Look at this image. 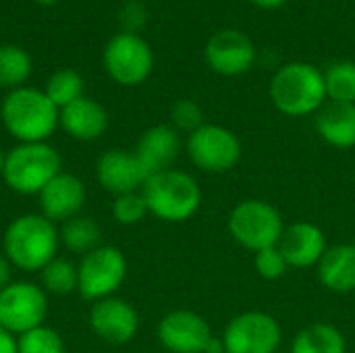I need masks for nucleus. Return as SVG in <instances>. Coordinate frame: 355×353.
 Masks as SVG:
<instances>
[{
	"mask_svg": "<svg viewBox=\"0 0 355 353\" xmlns=\"http://www.w3.org/2000/svg\"><path fill=\"white\" fill-rule=\"evenodd\" d=\"M60 250L58 225L40 212H27L8 223L2 235V254L12 268L23 273H40Z\"/></svg>",
	"mask_w": 355,
	"mask_h": 353,
	"instance_id": "obj_1",
	"label": "nucleus"
},
{
	"mask_svg": "<svg viewBox=\"0 0 355 353\" xmlns=\"http://www.w3.org/2000/svg\"><path fill=\"white\" fill-rule=\"evenodd\" d=\"M60 110L46 92L35 87H17L8 92L0 106V119L10 137L19 144H42L58 129Z\"/></svg>",
	"mask_w": 355,
	"mask_h": 353,
	"instance_id": "obj_2",
	"label": "nucleus"
},
{
	"mask_svg": "<svg viewBox=\"0 0 355 353\" xmlns=\"http://www.w3.org/2000/svg\"><path fill=\"white\" fill-rule=\"evenodd\" d=\"M270 100L287 117L316 114L327 104L324 73L304 60L285 62L270 79Z\"/></svg>",
	"mask_w": 355,
	"mask_h": 353,
	"instance_id": "obj_3",
	"label": "nucleus"
},
{
	"mask_svg": "<svg viewBox=\"0 0 355 353\" xmlns=\"http://www.w3.org/2000/svg\"><path fill=\"white\" fill-rule=\"evenodd\" d=\"M150 214L164 223L189 221L202 204V189L198 181L179 169H168L150 175L141 187Z\"/></svg>",
	"mask_w": 355,
	"mask_h": 353,
	"instance_id": "obj_4",
	"label": "nucleus"
},
{
	"mask_svg": "<svg viewBox=\"0 0 355 353\" xmlns=\"http://www.w3.org/2000/svg\"><path fill=\"white\" fill-rule=\"evenodd\" d=\"M60 171L62 158L48 141L17 144L6 152L2 181L19 196H37Z\"/></svg>",
	"mask_w": 355,
	"mask_h": 353,
	"instance_id": "obj_5",
	"label": "nucleus"
},
{
	"mask_svg": "<svg viewBox=\"0 0 355 353\" xmlns=\"http://www.w3.org/2000/svg\"><path fill=\"white\" fill-rule=\"evenodd\" d=\"M285 231L281 212L264 200H243L229 214L231 237L250 252L279 246Z\"/></svg>",
	"mask_w": 355,
	"mask_h": 353,
	"instance_id": "obj_6",
	"label": "nucleus"
},
{
	"mask_svg": "<svg viewBox=\"0 0 355 353\" xmlns=\"http://www.w3.org/2000/svg\"><path fill=\"white\" fill-rule=\"evenodd\" d=\"M127 277V258L114 246H100L77 262V293L87 302L112 298Z\"/></svg>",
	"mask_w": 355,
	"mask_h": 353,
	"instance_id": "obj_7",
	"label": "nucleus"
},
{
	"mask_svg": "<svg viewBox=\"0 0 355 353\" xmlns=\"http://www.w3.org/2000/svg\"><path fill=\"white\" fill-rule=\"evenodd\" d=\"M48 293L31 281H12L0 291V329L19 337L46 325Z\"/></svg>",
	"mask_w": 355,
	"mask_h": 353,
	"instance_id": "obj_8",
	"label": "nucleus"
},
{
	"mask_svg": "<svg viewBox=\"0 0 355 353\" xmlns=\"http://www.w3.org/2000/svg\"><path fill=\"white\" fill-rule=\"evenodd\" d=\"M104 69L121 85L144 83L154 69V52L137 33H116L104 48Z\"/></svg>",
	"mask_w": 355,
	"mask_h": 353,
	"instance_id": "obj_9",
	"label": "nucleus"
},
{
	"mask_svg": "<svg viewBox=\"0 0 355 353\" xmlns=\"http://www.w3.org/2000/svg\"><path fill=\"white\" fill-rule=\"evenodd\" d=\"M187 154L200 171L218 175L231 171L241 160V141L231 129L204 123L189 133Z\"/></svg>",
	"mask_w": 355,
	"mask_h": 353,
	"instance_id": "obj_10",
	"label": "nucleus"
},
{
	"mask_svg": "<svg viewBox=\"0 0 355 353\" xmlns=\"http://www.w3.org/2000/svg\"><path fill=\"white\" fill-rule=\"evenodd\" d=\"M281 339L283 333L277 318L258 310L237 314L223 335L227 353H277Z\"/></svg>",
	"mask_w": 355,
	"mask_h": 353,
	"instance_id": "obj_11",
	"label": "nucleus"
},
{
	"mask_svg": "<svg viewBox=\"0 0 355 353\" xmlns=\"http://www.w3.org/2000/svg\"><path fill=\"white\" fill-rule=\"evenodd\" d=\"M204 56L214 73L223 77H237L254 67L256 46L252 37L239 29H220L208 40Z\"/></svg>",
	"mask_w": 355,
	"mask_h": 353,
	"instance_id": "obj_12",
	"label": "nucleus"
},
{
	"mask_svg": "<svg viewBox=\"0 0 355 353\" xmlns=\"http://www.w3.org/2000/svg\"><path fill=\"white\" fill-rule=\"evenodd\" d=\"M89 329L110 345H125L139 331V314L127 300L112 295L92 304Z\"/></svg>",
	"mask_w": 355,
	"mask_h": 353,
	"instance_id": "obj_13",
	"label": "nucleus"
},
{
	"mask_svg": "<svg viewBox=\"0 0 355 353\" xmlns=\"http://www.w3.org/2000/svg\"><path fill=\"white\" fill-rule=\"evenodd\" d=\"M212 337L206 318L191 310L168 312L158 325V341L171 353H204Z\"/></svg>",
	"mask_w": 355,
	"mask_h": 353,
	"instance_id": "obj_14",
	"label": "nucleus"
},
{
	"mask_svg": "<svg viewBox=\"0 0 355 353\" xmlns=\"http://www.w3.org/2000/svg\"><path fill=\"white\" fill-rule=\"evenodd\" d=\"M87 200V189L85 183L73 175L60 171L40 193H37V204H40V214L52 221L54 225H62L73 216H79Z\"/></svg>",
	"mask_w": 355,
	"mask_h": 353,
	"instance_id": "obj_15",
	"label": "nucleus"
},
{
	"mask_svg": "<svg viewBox=\"0 0 355 353\" xmlns=\"http://www.w3.org/2000/svg\"><path fill=\"white\" fill-rule=\"evenodd\" d=\"M96 179L112 196L141 191L148 181V173L144 171L137 156L129 150L112 148L106 150L96 162Z\"/></svg>",
	"mask_w": 355,
	"mask_h": 353,
	"instance_id": "obj_16",
	"label": "nucleus"
},
{
	"mask_svg": "<svg viewBox=\"0 0 355 353\" xmlns=\"http://www.w3.org/2000/svg\"><path fill=\"white\" fill-rule=\"evenodd\" d=\"M279 250L283 252L289 268H310L318 266L327 248V237L322 229L314 223H293L285 227Z\"/></svg>",
	"mask_w": 355,
	"mask_h": 353,
	"instance_id": "obj_17",
	"label": "nucleus"
},
{
	"mask_svg": "<svg viewBox=\"0 0 355 353\" xmlns=\"http://www.w3.org/2000/svg\"><path fill=\"white\" fill-rule=\"evenodd\" d=\"M181 152V137L173 125H154L141 133L133 154L150 175L173 169Z\"/></svg>",
	"mask_w": 355,
	"mask_h": 353,
	"instance_id": "obj_18",
	"label": "nucleus"
},
{
	"mask_svg": "<svg viewBox=\"0 0 355 353\" xmlns=\"http://www.w3.org/2000/svg\"><path fill=\"white\" fill-rule=\"evenodd\" d=\"M58 127L77 141H96L108 129V112L106 108L92 100L79 98L73 104L64 106L58 117Z\"/></svg>",
	"mask_w": 355,
	"mask_h": 353,
	"instance_id": "obj_19",
	"label": "nucleus"
},
{
	"mask_svg": "<svg viewBox=\"0 0 355 353\" xmlns=\"http://www.w3.org/2000/svg\"><path fill=\"white\" fill-rule=\"evenodd\" d=\"M316 131L333 148H355V104L327 102L316 112Z\"/></svg>",
	"mask_w": 355,
	"mask_h": 353,
	"instance_id": "obj_20",
	"label": "nucleus"
},
{
	"mask_svg": "<svg viewBox=\"0 0 355 353\" xmlns=\"http://www.w3.org/2000/svg\"><path fill=\"white\" fill-rule=\"evenodd\" d=\"M320 283L335 293L355 291V246L341 243L324 252L316 266Z\"/></svg>",
	"mask_w": 355,
	"mask_h": 353,
	"instance_id": "obj_21",
	"label": "nucleus"
},
{
	"mask_svg": "<svg viewBox=\"0 0 355 353\" xmlns=\"http://www.w3.org/2000/svg\"><path fill=\"white\" fill-rule=\"evenodd\" d=\"M60 246L71 254L85 256L102 246V229L92 216H73L58 227Z\"/></svg>",
	"mask_w": 355,
	"mask_h": 353,
	"instance_id": "obj_22",
	"label": "nucleus"
},
{
	"mask_svg": "<svg viewBox=\"0 0 355 353\" xmlns=\"http://www.w3.org/2000/svg\"><path fill=\"white\" fill-rule=\"evenodd\" d=\"M347 343L333 325H312L302 329L291 345V353H345Z\"/></svg>",
	"mask_w": 355,
	"mask_h": 353,
	"instance_id": "obj_23",
	"label": "nucleus"
},
{
	"mask_svg": "<svg viewBox=\"0 0 355 353\" xmlns=\"http://www.w3.org/2000/svg\"><path fill=\"white\" fill-rule=\"evenodd\" d=\"M324 87L329 102L355 104V62L337 60L324 71Z\"/></svg>",
	"mask_w": 355,
	"mask_h": 353,
	"instance_id": "obj_24",
	"label": "nucleus"
},
{
	"mask_svg": "<svg viewBox=\"0 0 355 353\" xmlns=\"http://www.w3.org/2000/svg\"><path fill=\"white\" fill-rule=\"evenodd\" d=\"M37 275H40V285L46 293L69 295L77 291V264L67 258L56 256Z\"/></svg>",
	"mask_w": 355,
	"mask_h": 353,
	"instance_id": "obj_25",
	"label": "nucleus"
},
{
	"mask_svg": "<svg viewBox=\"0 0 355 353\" xmlns=\"http://www.w3.org/2000/svg\"><path fill=\"white\" fill-rule=\"evenodd\" d=\"M31 75V56L17 46H0V87L17 89Z\"/></svg>",
	"mask_w": 355,
	"mask_h": 353,
	"instance_id": "obj_26",
	"label": "nucleus"
},
{
	"mask_svg": "<svg viewBox=\"0 0 355 353\" xmlns=\"http://www.w3.org/2000/svg\"><path fill=\"white\" fill-rule=\"evenodd\" d=\"M83 87H85L83 77L77 71H73V69H60V71H56L48 79L44 92L50 98V102L58 110H62L64 106H69L75 100L83 98Z\"/></svg>",
	"mask_w": 355,
	"mask_h": 353,
	"instance_id": "obj_27",
	"label": "nucleus"
},
{
	"mask_svg": "<svg viewBox=\"0 0 355 353\" xmlns=\"http://www.w3.org/2000/svg\"><path fill=\"white\" fill-rule=\"evenodd\" d=\"M19 353H67L60 333L48 325L35 327L17 337Z\"/></svg>",
	"mask_w": 355,
	"mask_h": 353,
	"instance_id": "obj_28",
	"label": "nucleus"
},
{
	"mask_svg": "<svg viewBox=\"0 0 355 353\" xmlns=\"http://www.w3.org/2000/svg\"><path fill=\"white\" fill-rule=\"evenodd\" d=\"M148 214H150V210H148V204H146V198H144L141 191L114 196V202H112V218L119 225H125V227L137 225Z\"/></svg>",
	"mask_w": 355,
	"mask_h": 353,
	"instance_id": "obj_29",
	"label": "nucleus"
},
{
	"mask_svg": "<svg viewBox=\"0 0 355 353\" xmlns=\"http://www.w3.org/2000/svg\"><path fill=\"white\" fill-rule=\"evenodd\" d=\"M171 125L177 131H185V133H193L196 129H200L204 125V110L196 100L183 98L177 100L171 106Z\"/></svg>",
	"mask_w": 355,
	"mask_h": 353,
	"instance_id": "obj_30",
	"label": "nucleus"
},
{
	"mask_svg": "<svg viewBox=\"0 0 355 353\" xmlns=\"http://www.w3.org/2000/svg\"><path fill=\"white\" fill-rule=\"evenodd\" d=\"M254 266H256V273L266 279V281H277L281 279L289 264L283 256V252L279 250V246H272V248H264L260 252L254 254Z\"/></svg>",
	"mask_w": 355,
	"mask_h": 353,
	"instance_id": "obj_31",
	"label": "nucleus"
},
{
	"mask_svg": "<svg viewBox=\"0 0 355 353\" xmlns=\"http://www.w3.org/2000/svg\"><path fill=\"white\" fill-rule=\"evenodd\" d=\"M119 19H121V25L125 27V31L135 33L137 29H141L148 23V6L141 0H127L121 6Z\"/></svg>",
	"mask_w": 355,
	"mask_h": 353,
	"instance_id": "obj_32",
	"label": "nucleus"
},
{
	"mask_svg": "<svg viewBox=\"0 0 355 353\" xmlns=\"http://www.w3.org/2000/svg\"><path fill=\"white\" fill-rule=\"evenodd\" d=\"M12 283V264L4 254H0V291Z\"/></svg>",
	"mask_w": 355,
	"mask_h": 353,
	"instance_id": "obj_33",
	"label": "nucleus"
},
{
	"mask_svg": "<svg viewBox=\"0 0 355 353\" xmlns=\"http://www.w3.org/2000/svg\"><path fill=\"white\" fill-rule=\"evenodd\" d=\"M0 353H19L17 350V337L8 331L0 329Z\"/></svg>",
	"mask_w": 355,
	"mask_h": 353,
	"instance_id": "obj_34",
	"label": "nucleus"
},
{
	"mask_svg": "<svg viewBox=\"0 0 355 353\" xmlns=\"http://www.w3.org/2000/svg\"><path fill=\"white\" fill-rule=\"evenodd\" d=\"M254 6H258V8H262V10H277V8H281L287 0H250Z\"/></svg>",
	"mask_w": 355,
	"mask_h": 353,
	"instance_id": "obj_35",
	"label": "nucleus"
},
{
	"mask_svg": "<svg viewBox=\"0 0 355 353\" xmlns=\"http://www.w3.org/2000/svg\"><path fill=\"white\" fill-rule=\"evenodd\" d=\"M4 158H6V152L0 148V177H2V171H4Z\"/></svg>",
	"mask_w": 355,
	"mask_h": 353,
	"instance_id": "obj_36",
	"label": "nucleus"
},
{
	"mask_svg": "<svg viewBox=\"0 0 355 353\" xmlns=\"http://www.w3.org/2000/svg\"><path fill=\"white\" fill-rule=\"evenodd\" d=\"M37 4H44V6H50V4H54V2H58V0H35Z\"/></svg>",
	"mask_w": 355,
	"mask_h": 353,
	"instance_id": "obj_37",
	"label": "nucleus"
}]
</instances>
